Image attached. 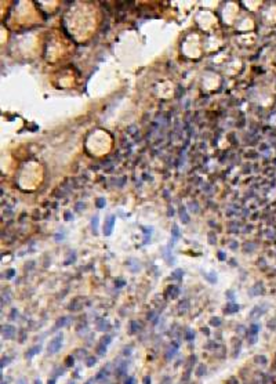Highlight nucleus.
Returning a JSON list of instances; mask_svg holds the SVG:
<instances>
[{"label": "nucleus", "instance_id": "nucleus-29", "mask_svg": "<svg viewBox=\"0 0 276 384\" xmlns=\"http://www.w3.org/2000/svg\"><path fill=\"white\" fill-rule=\"evenodd\" d=\"M142 384H151V377H149V376H144V379H142Z\"/></svg>", "mask_w": 276, "mask_h": 384}, {"label": "nucleus", "instance_id": "nucleus-20", "mask_svg": "<svg viewBox=\"0 0 276 384\" xmlns=\"http://www.w3.org/2000/svg\"><path fill=\"white\" fill-rule=\"evenodd\" d=\"M182 275H184V272H182V270H176L174 272H173V275H171V278L173 279H181L182 278Z\"/></svg>", "mask_w": 276, "mask_h": 384}, {"label": "nucleus", "instance_id": "nucleus-33", "mask_svg": "<svg viewBox=\"0 0 276 384\" xmlns=\"http://www.w3.org/2000/svg\"><path fill=\"white\" fill-rule=\"evenodd\" d=\"M97 203H98V206L101 207V206L104 205V199H98V202H97Z\"/></svg>", "mask_w": 276, "mask_h": 384}, {"label": "nucleus", "instance_id": "nucleus-22", "mask_svg": "<svg viewBox=\"0 0 276 384\" xmlns=\"http://www.w3.org/2000/svg\"><path fill=\"white\" fill-rule=\"evenodd\" d=\"M76 357L83 358V357H88V355L86 354V350H76Z\"/></svg>", "mask_w": 276, "mask_h": 384}, {"label": "nucleus", "instance_id": "nucleus-16", "mask_svg": "<svg viewBox=\"0 0 276 384\" xmlns=\"http://www.w3.org/2000/svg\"><path fill=\"white\" fill-rule=\"evenodd\" d=\"M254 361H256L257 363H261V365H266V362H268V359L265 358L264 355H257V357L254 358Z\"/></svg>", "mask_w": 276, "mask_h": 384}, {"label": "nucleus", "instance_id": "nucleus-26", "mask_svg": "<svg viewBox=\"0 0 276 384\" xmlns=\"http://www.w3.org/2000/svg\"><path fill=\"white\" fill-rule=\"evenodd\" d=\"M178 293H180V290L177 289V287H171V298H176L177 296H178Z\"/></svg>", "mask_w": 276, "mask_h": 384}, {"label": "nucleus", "instance_id": "nucleus-21", "mask_svg": "<svg viewBox=\"0 0 276 384\" xmlns=\"http://www.w3.org/2000/svg\"><path fill=\"white\" fill-rule=\"evenodd\" d=\"M264 312H265V309H260V308H258V307H256V308H254V309H253V311H251V316H253V318H254V316H256V314H258V315H262L264 314Z\"/></svg>", "mask_w": 276, "mask_h": 384}, {"label": "nucleus", "instance_id": "nucleus-18", "mask_svg": "<svg viewBox=\"0 0 276 384\" xmlns=\"http://www.w3.org/2000/svg\"><path fill=\"white\" fill-rule=\"evenodd\" d=\"M221 323H222V321H221L220 318H217V316H215V318H211V319H210V325H211V326L218 327V326H221Z\"/></svg>", "mask_w": 276, "mask_h": 384}, {"label": "nucleus", "instance_id": "nucleus-15", "mask_svg": "<svg viewBox=\"0 0 276 384\" xmlns=\"http://www.w3.org/2000/svg\"><path fill=\"white\" fill-rule=\"evenodd\" d=\"M239 309V305H236V304H229V305H226V308L224 309L226 314H233V312H236Z\"/></svg>", "mask_w": 276, "mask_h": 384}, {"label": "nucleus", "instance_id": "nucleus-30", "mask_svg": "<svg viewBox=\"0 0 276 384\" xmlns=\"http://www.w3.org/2000/svg\"><path fill=\"white\" fill-rule=\"evenodd\" d=\"M17 315H18L17 309H13V311H11V314H10V318H11V319H17Z\"/></svg>", "mask_w": 276, "mask_h": 384}, {"label": "nucleus", "instance_id": "nucleus-14", "mask_svg": "<svg viewBox=\"0 0 276 384\" xmlns=\"http://www.w3.org/2000/svg\"><path fill=\"white\" fill-rule=\"evenodd\" d=\"M195 373H196V376H197V377H202L203 374H206V366L203 365V363H202V365H199L197 368H196Z\"/></svg>", "mask_w": 276, "mask_h": 384}, {"label": "nucleus", "instance_id": "nucleus-23", "mask_svg": "<svg viewBox=\"0 0 276 384\" xmlns=\"http://www.w3.org/2000/svg\"><path fill=\"white\" fill-rule=\"evenodd\" d=\"M91 225H93V231H94V233H95L97 232V227H98V217H94V218H93Z\"/></svg>", "mask_w": 276, "mask_h": 384}, {"label": "nucleus", "instance_id": "nucleus-12", "mask_svg": "<svg viewBox=\"0 0 276 384\" xmlns=\"http://www.w3.org/2000/svg\"><path fill=\"white\" fill-rule=\"evenodd\" d=\"M184 337H185V340L187 341H193V339H195L193 330H192V329H187L185 333H184Z\"/></svg>", "mask_w": 276, "mask_h": 384}, {"label": "nucleus", "instance_id": "nucleus-4", "mask_svg": "<svg viewBox=\"0 0 276 384\" xmlns=\"http://www.w3.org/2000/svg\"><path fill=\"white\" fill-rule=\"evenodd\" d=\"M42 351V344H38V346H33L32 348H29L25 354V358L26 359H32L35 355H38L39 353Z\"/></svg>", "mask_w": 276, "mask_h": 384}, {"label": "nucleus", "instance_id": "nucleus-37", "mask_svg": "<svg viewBox=\"0 0 276 384\" xmlns=\"http://www.w3.org/2000/svg\"><path fill=\"white\" fill-rule=\"evenodd\" d=\"M68 384H75V381H69Z\"/></svg>", "mask_w": 276, "mask_h": 384}, {"label": "nucleus", "instance_id": "nucleus-1", "mask_svg": "<svg viewBox=\"0 0 276 384\" xmlns=\"http://www.w3.org/2000/svg\"><path fill=\"white\" fill-rule=\"evenodd\" d=\"M62 343H64V334L62 333H58V334H55L53 339L50 340V343H49V346H47V350H49V354H57L59 350H61V347H62Z\"/></svg>", "mask_w": 276, "mask_h": 384}, {"label": "nucleus", "instance_id": "nucleus-31", "mask_svg": "<svg viewBox=\"0 0 276 384\" xmlns=\"http://www.w3.org/2000/svg\"><path fill=\"white\" fill-rule=\"evenodd\" d=\"M14 272H15L14 270H8V271H7V278H13L14 277Z\"/></svg>", "mask_w": 276, "mask_h": 384}, {"label": "nucleus", "instance_id": "nucleus-9", "mask_svg": "<svg viewBox=\"0 0 276 384\" xmlns=\"http://www.w3.org/2000/svg\"><path fill=\"white\" fill-rule=\"evenodd\" d=\"M127 366H128V362H120L119 365H118V368H116V374L118 376L124 374L126 372H127Z\"/></svg>", "mask_w": 276, "mask_h": 384}, {"label": "nucleus", "instance_id": "nucleus-24", "mask_svg": "<svg viewBox=\"0 0 276 384\" xmlns=\"http://www.w3.org/2000/svg\"><path fill=\"white\" fill-rule=\"evenodd\" d=\"M204 348H206V350H210V348H217V343H215V341H208L206 346H204Z\"/></svg>", "mask_w": 276, "mask_h": 384}, {"label": "nucleus", "instance_id": "nucleus-25", "mask_svg": "<svg viewBox=\"0 0 276 384\" xmlns=\"http://www.w3.org/2000/svg\"><path fill=\"white\" fill-rule=\"evenodd\" d=\"M226 384H239V381L235 376H232V377H229L228 380H226Z\"/></svg>", "mask_w": 276, "mask_h": 384}, {"label": "nucleus", "instance_id": "nucleus-2", "mask_svg": "<svg viewBox=\"0 0 276 384\" xmlns=\"http://www.w3.org/2000/svg\"><path fill=\"white\" fill-rule=\"evenodd\" d=\"M15 327L13 326V325H4V326L1 327V336H3V339L4 340H10V339H13L14 336H15Z\"/></svg>", "mask_w": 276, "mask_h": 384}, {"label": "nucleus", "instance_id": "nucleus-34", "mask_svg": "<svg viewBox=\"0 0 276 384\" xmlns=\"http://www.w3.org/2000/svg\"><path fill=\"white\" fill-rule=\"evenodd\" d=\"M218 257H220V260H224L225 256H224V253H218Z\"/></svg>", "mask_w": 276, "mask_h": 384}, {"label": "nucleus", "instance_id": "nucleus-35", "mask_svg": "<svg viewBox=\"0 0 276 384\" xmlns=\"http://www.w3.org/2000/svg\"><path fill=\"white\" fill-rule=\"evenodd\" d=\"M24 381H25V380H24V379H21V380H19V384H24Z\"/></svg>", "mask_w": 276, "mask_h": 384}, {"label": "nucleus", "instance_id": "nucleus-28", "mask_svg": "<svg viewBox=\"0 0 276 384\" xmlns=\"http://www.w3.org/2000/svg\"><path fill=\"white\" fill-rule=\"evenodd\" d=\"M8 362H10V358H8V357H6V358L1 359V365H0V366H1V369H4V366L8 365Z\"/></svg>", "mask_w": 276, "mask_h": 384}, {"label": "nucleus", "instance_id": "nucleus-8", "mask_svg": "<svg viewBox=\"0 0 276 384\" xmlns=\"http://www.w3.org/2000/svg\"><path fill=\"white\" fill-rule=\"evenodd\" d=\"M68 323H69V318H66V316H62V318H59V319L55 322V325H54V330L62 329V327H65Z\"/></svg>", "mask_w": 276, "mask_h": 384}, {"label": "nucleus", "instance_id": "nucleus-13", "mask_svg": "<svg viewBox=\"0 0 276 384\" xmlns=\"http://www.w3.org/2000/svg\"><path fill=\"white\" fill-rule=\"evenodd\" d=\"M95 363H97V358L95 357H91V355L86 357V366L87 368H93Z\"/></svg>", "mask_w": 276, "mask_h": 384}, {"label": "nucleus", "instance_id": "nucleus-7", "mask_svg": "<svg viewBox=\"0 0 276 384\" xmlns=\"http://www.w3.org/2000/svg\"><path fill=\"white\" fill-rule=\"evenodd\" d=\"M111 329V325H109V322L108 321H105V319H98L97 321V330H100V332H107V330H109Z\"/></svg>", "mask_w": 276, "mask_h": 384}, {"label": "nucleus", "instance_id": "nucleus-11", "mask_svg": "<svg viewBox=\"0 0 276 384\" xmlns=\"http://www.w3.org/2000/svg\"><path fill=\"white\" fill-rule=\"evenodd\" d=\"M139 329H141V325L137 321L130 322V334H135L137 332H139Z\"/></svg>", "mask_w": 276, "mask_h": 384}, {"label": "nucleus", "instance_id": "nucleus-10", "mask_svg": "<svg viewBox=\"0 0 276 384\" xmlns=\"http://www.w3.org/2000/svg\"><path fill=\"white\" fill-rule=\"evenodd\" d=\"M107 348H108V346H105V344L100 343V344L97 346V348H95V351H97V355H98V357H104V355L107 354Z\"/></svg>", "mask_w": 276, "mask_h": 384}, {"label": "nucleus", "instance_id": "nucleus-38", "mask_svg": "<svg viewBox=\"0 0 276 384\" xmlns=\"http://www.w3.org/2000/svg\"><path fill=\"white\" fill-rule=\"evenodd\" d=\"M1 384H7V383H6V381H1Z\"/></svg>", "mask_w": 276, "mask_h": 384}, {"label": "nucleus", "instance_id": "nucleus-36", "mask_svg": "<svg viewBox=\"0 0 276 384\" xmlns=\"http://www.w3.org/2000/svg\"><path fill=\"white\" fill-rule=\"evenodd\" d=\"M35 384H42V383H40V380H36V381H35Z\"/></svg>", "mask_w": 276, "mask_h": 384}, {"label": "nucleus", "instance_id": "nucleus-27", "mask_svg": "<svg viewBox=\"0 0 276 384\" xmlns=\"http://www.w3.org/2000/svg\"><path fill=\"white\" fill-rule=\"evenodd\" d=\"M124 384H135V379L133 377V376H128L124 380Z\"/></svg>", "mask_w": 276, "mask_h": 384}, {"label": "nucleus", "instance_id": "nucleus-6", "mask_svg": "<svg viewBox=\"0 0 276 384\" xmlns=\"http://www.w3.org/2000/svg\"><path fill=\"white\" fill-rule=\"evenodd\" d=\"M109 376V370H108V368H104V369H101L97 374H95V377H94V381H98V383H102V381H105V379Z\"/></svg>", "mask_w": 276, "mask_h": 384}, {"label": "nucleus", "instance_id": "nucleus-32", "mask_svg": "<svg viewBox=\"0 0 276 384\" xmlns=\"http://www.w3.org/2000/svg\"><path fill=\"white\" fill-rule=\"evenodd\" d=\"M203 333L206 334V336H208V334H210V330H208L207 327H204V329H203Z\"/></svg>", "mask_w": 276, "mask_h": 384}, {"label": "nucleus", "instance_id": "nucleus-19", "mask_svg": "<svg viewBox=\"0 0 276 384\" xmlns=\"http://www.w3.org/2000/svg\"><path fill=\"white\" fill-rule=\"evenodd\" d=\"M100 343H102V344H105V346H109L111 343H112V337L109 336V334H107V336H104L102 339H101V341Z\"/></svg>", "mask_w": 276, "mask_h": 384}, {"label": "nucleus", "instance_id": "nucleus-5", "mask_svg": "<svg viewBox=\"0 0 276 384\" xmlns=\"http://www.w3.org/2000/svg\"><path fill=\"white\" fill-rule=\"evenodd\" d=\"M113 224H115V217L111 216L107 221H105V227H104V235H111L112 233V228H113Z\"/></svg>", "mask_w": 276, "mask_h": 384}, {"label": "nucleus", "instance_id": "nucleus-3", "mask_svg": "<svg viewBox=\"0 0 276 384\" xmlns=\"http://www.w3.org/2000/svg\"><path fill=\"white\" fill-rule=\"evenodd\" d=\"M178 347H180V344L178 343H171V346L169 347V350H167V353H166V361H171V359L176 357V354H177V351H178Z\"/></svg>", "mask_w": 276, "mask_h": 384}, {"label": "nucleus", "instance_id": "nucleus-17", "mask_svg": "<svg viewBox=\"0 0 276 384\" xmlns=\"http://www.w3.org/2000/svg\"><path fill=\"white\" fill-rule=\"evenodd\" d=\"M75 357H72V355H68L66 358H65V365L68 366V368H70V366H73L75 365Z\"/></svg>", "mask_w": 276, "mask_h": 384}]
</instances>
